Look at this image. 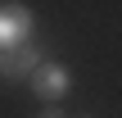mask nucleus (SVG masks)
<instances>
[{
    "mask_svg": "<svg viewBox=\"0 0 122 118\" xmlns=\"http://www.w3.org/2000/svg\"><path fill=\"white\" fill-rule=\"evenodd\" d=\"M36 64H41V45H32V41L0 50V77H32Z\"/></svg>",
    "mask_w": 122,
    "mask_h": 118,
    "instance_id": "7ed1b4c3",
    "label": "nucleus"
},
{
    "mask_svg": "<svg viewBox=\"0 0 122 118\" xmlns=\"http://www.w3.org/2000/svg\"><path fill=\"white\" fill-rule=\"evenodd\" d=\"M32 27H36V18L27 5H0V50L32 41Z\"/></svg>",
    "mask_w": 122,
    "mask_h": 118,
    "instance_id": "f257e3e1",
    "label": "nucleus"
},
{
    "mask_svg": "<svg viewBox=\"0 0 122 118\" xmlns=\"http://www.w3.org/2000/svg\"><path fill=\"white\" fill-rule=\"evenodd\" d=\"M68 86H72V73H68L63 64H45V59L36 64V73H32V91H36L41 100H50V105H54V100H63V96H68Z\"/></svg>",
    "mask_w": 122,
    "mask_h": 118,
    "instance_id": "f03ea898",
    "label": "nucleus"
},
{
    "mask_svg": "<svg viewBox=\"0 0 122 118\" xmlns=\"http://www.w3.org/2000/svg\"><path fill=\"white\" fill-rule=\"evenodd\" d=\"M41 118H68V114H59V109H54V105H50V109H45V114Z\"/></svg>",
    "mask_w": 122,
    "mask_h": 118,
    "instance_id": "20e7f679",
    "label": "nucleus"
}]
</instances>
